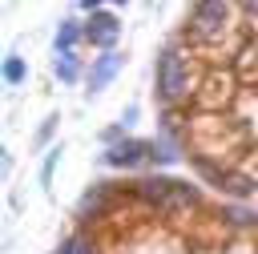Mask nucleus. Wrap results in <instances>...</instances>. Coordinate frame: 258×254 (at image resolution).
Masks as SVG:
<instances>
[{"label":"nucleus","mask_w":258,"mask_h":254,"mask_svg":"<svg viewBox=\"0 0 258 254\" xmlns=\"http://www.w3.org/2000/svg\"><path fill=\"white\" fill-rule=\"evenodd\" d=\"M133 189H137L141 202H149V206L161 210V214H181V210H194V206L202 202L194 185L173 181V177H145V181H137Z\"/></svg>","instance_id":"1"},{"label":"nucleus","mask_w":258,"mask_h":254,"mask_svg":"<svg viewBox=\"0 0 258 254\" xmlns=\"http://www.w3.org/2000/svg\"><path fill=\"white\" fill-rule=\"evenodd\" d=\"M157 93L165 105H177L194 93V73H189V60L181 48H165L157 56Z\"/></svg>","instance_id":"2"},{"label":"nucleus","mask_w":258,"mask_h":254,"mask_svg":"<svg viewBox=\"0 0 258 254\" xmlns=\"http://www.w3.org/2000/svg\"><path fill=\"white\" fill-rule=\"evenodd\" d=\"M226 20H230V8L226 4H198L194 12H189V24H185V32L194 36V40H218L222 32H226Z\"/></svg>","instance_id":"3"},{"label":"nucleus","mask_w":258,"mask_h":254,"mask_svg":"<svg viewBox=\"0 0 258 254\" xmlns=\"http://www.w3.org/2000/svg\"><path fill=\"white\" fill-rule=\"evenodd\" d=\"M117 36H121V24H117V16H109V12H93V20L85 24V40H89V44L109 48Z\"/></svg>","instance_id":"4"},{"label":"nucleus","mask_w":258,"mask_h":254,"mask_svg":"<svg viewBox=\"0 0 258 254\" xmlns=\"http://www.w3.org/2000/svg\"><path fill=\"white\" fill-rule=\"evenodd\" d=\"M145 157H149V145L145 141H117L113 149H105V165H117V169L141 165Z\"/></svg>","instance_id":"5"},{"label":"nucleus","mask_w":258,"mask_h":254,"mask_svg":"<svg viewBox=\"0 0 258 254\" xmlns=\"http://www.w3.org/2000/svg\"><path fill=\"white\" fill-rule=\"evenodd\" d=\"M113 202V189H109V181H97L85 198H81V206H77V218H85V222H93L97 214H105V206Z\"/></svg>","instance_id":"6"},{"label":"nucleus","mask_w":258,"mask_h":254,"mask_svg":"<svg viewBox=\"0 0 258 254\" xmlns=\"http://www.w3.org/2000/svg\"><path fill=\"white\" fill-rule=\"evenodd\" d=\"M230 85H234V81H230L226 73H222V77L214 73V77L202 85L206 93H198V105H202V109H218V105H226V101H230Z\"/></svg>","instance_id":"7"},{"label":"nucleus","mask_w":258,"mask_h":254,"mask_svg":"<svg viewBox=\"0 0 258 254\" xmlns=\"http://www.w3.org/2000/svg\"><path fill=\"white\" fill-rule=\"evenodd\" d=\"M117 69H121V56H117V52L97 56V65H93V73H89V89H93V93H97V89H105V85L117 77Z\"/></svg>","instance_id":"8"},{"label":"nucleus","mask_w":258,"mask_h":254,"mask_svg":"<svg viewBox=\"0 0 258 254\" xmlns=\"http://www.w3.org/2000/svg\"><path fill=\"white\" fill-rule=\"evenodd\" d=\"M85 36V28L77 24V20H60V32H56V48L60 52H73V44Z\"/></svg>","instance_id":"9"},{"label":"nucleus","mask_w":258,"mask_h":254,"mask_svg":"<svg viewBox=\"0 0 258 254\" xmlns=\"http://www.w3.org/2000/svg\"><path fill=\"white\" fill-rule=\"evenodd\" d=\"M222 189H226V194H234V198H250V194H254V181H250L242 169H234V173H226Z\"/></svg>","instance_id":"10"},{"label":"nucleus","mask_w":258,"mask_h":254,"mask_svg":"<svg viewBox=\"0 0 258 254\" xmlns=\"http://www.w3.org/2000/svg\"><path fill=\"white\" fill-rule=\"evenodd\" d=\"M60 254H97V246H93L85 234H73V238L60 246Z\"/></svg>","instance_id":"11"},{"label":"nucleus","mask_w":258,"mask_h":254,"mask_svg":"<svg viewBox=\"0 0 258 254\" xmlns=\"http://www.w3.org/2000/svg\"><path fill=\"white\" fill-rule=\"evenodd\" d=\"M56 77L60 81H77V56L73 52H60L56 56Z\"/></svg>","instance_id":"12"},{"label":"nucleus","mask_w":258,"mask_h":254,"mask_svg":"<svg viewBox=\"0 0 258 254\" xmlns=\"http://www.w3.org/2000/svg\"><path fill=\"white\" fill-rule=\"evenodd\" d=\"M4 81H8V85L24 81V60H20V56H8V60H4Z\"/></svg>","instance_id":"13"},{"label":"nucleus","mask_w":258,"mask_h":254,"mask_svg":"<svg viewBox=\"0 0 258 254\" xmlns=\"http://www.w3.org/2000/svg\"><path fill=\"white\" fill-rule=\"evenodd\" d=\"M222 218H226V222H230V226H250V222H254V214H246V210H242V206H230V210H226V214H222Z\"/></svg>","instance_id":"14"}]
</instances>
